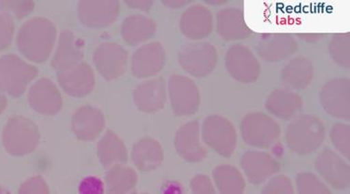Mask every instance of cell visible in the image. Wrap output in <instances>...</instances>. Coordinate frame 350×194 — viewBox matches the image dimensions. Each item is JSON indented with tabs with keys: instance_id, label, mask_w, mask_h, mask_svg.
I'll list each match as a JSON object with an SVG mask.
<instances>
[{
	"instance_id": "5b68a950",
	"label": "cell",
	"mask_w": 350,
	"mask_h": 194,
	"mask_svg": "<svg viewBox=\"0 0 350 194\" xmlns=\"http://www.w3.org/2000/svg\"><path fill=\"white\" fill-rule=\"evenodd\" d=\"M241 134L246 144L267 149L280 137V125L267 115L252 113L243 119Z\"/></svg>"
},
{
	"instance_id": "9c48e42d",
	"label": "cell",
	"mask_w": 350,
	"mask_h": 194,
	"mask_svg": "<svg viewBox=\"0 0 350 194\" xmlns=\"http://www.w3.org/2000/svg\"><path fill=\"white\" fill-rule=\"evenodd\" d=\"M170 97L174 112L178 116H189L198 111L199 93L198 88L190 80L180 76L171 77Z\"/></svg>"
},
{
	"instance_id": "5bb4252c",
	"label": "cell",
	"mask_w": 350,
	"mask_h": 194,
	"mask_svg": "<svg viewBox=\"0 0 350 194\" xmlns=\"http://www.w3.org/2000/svg\"><path fill=\"white\" fill-rule=\"evenodd\" d=\"M175 147L178 155L190 163H198L205 159L206 150L200 140V126L198 122H190L183 125L175 137Z\"/></svg>"
},
{
	"instance_id": "3957f363",
	"label": "cell",
	"mask_w": 350,
	"mask_h": 194,
	"mask_svg": "<svg viewBox=\"0 0 350 194\" xmlns=\"http://www.w3.org/2000/svg\"><path fill=\"white\" fill-rule=\"evenodd\" d=\"M325 129L321 120L312 115H303L288 125L286 139L291 150L297 154L316 152L323 144Z\"/></svg>"
},
{
	"instance_id": "7c38bea8",
	"label": "cell",
	"mask_w": 350,
	"mask_h": 194,
	"mask_svg": "<svg viewBox=\"0 0 350 194\" xmlns=\"http://www.w3.org/2000/svg\"><path fill=\"white\" fill-rule=\"evenodd\" d=\"M316 168L327 183L337 190L349 186V167L338 154L331 150H324L316 161Z\"/></svg>"
},
{
	"instance_id": "8d00e7d4",
	"label": "cell",
	"mask_w": 350,
	"mask_h": 194,
	"mask_svg": "<svg viewBox=\"0 0 350 194\" xmlns=\"http://www.w3.org/2000/svg\"><path fill=\"white\" fill-rule=\"evenodd\" d=\"M0 194H12L9 191L6 190V189L0 186Z\"/></svg>"
},
{
	"instance_id": "d590c367",
	"label": "cell",
	"mask_w": 350,
	"mask_h": 194,
	"mask_svg": "<svg viewBox=\"0 0 350 194\" xmlns=\"http://www.w3.org/2000/svg\"><path fill=\"white\" fill-rule=\"evenodd\" d=\"M7 97L5 96L4 93H2L1 91H0V115L3 113V111L7 108Z\"/></svg>"
},
{
	"instance_id": "d4e9b609",
	"label": "cell",
	"mask_w": 350,
	"mask_h": 194,
	"mask_svg": "<svg viewBox=\"0 0 350 194\" xmlns=\"http://www.w3.org/2000/svg\"><path fill=\"white\" fill-rule=\"evenodd\" d=\"M137 174L124 165H115L106 174L105 194H125L137 184Z\"/></svg>"
},
{
	"instance_id": "4fadbf2b",
	"label": "cell",
	"mask_w": 350,
	"mask_h": 194,
	"mask_svg": "<svg viewBox=\"0 0 350 194\" xmlns=\"http://www.w3.org/2000/svg\"><path fill=\"white\" fill-rule=\"evenodd\" d=\"M57 78L63 90L70 96L78 98L90 94L96 83L93 70L84 62L70 70L59 71Z\"/></svg>"
},
{
	"instance_id": "8fae6325",
	"label": "cell",
	"mask_w": 350,
	"mask_h": 194,
	"mask_svg": "<svg viewBox=\"0 0 350 194\" xmlns=\"http://www.w3.org/2000/svg\"><path fill=\"white\" fill-rule=\"evenodd\" d=\"M106 126V120L100 109L84 106L77 109L71 121V128L77 139L84 142L96 139Z\"/></svg>"
},
{
	"instance_id": "4dcf8cb0",
	"label": "cell",
	"mask_w": 350,
	"mask_h": 194,
	"mask_svg": "<svg viewBox=\"0 0 350 194\" xmlns=\"http://www.w3.org/2000/svg\"><path fill=\"white\" fill-rule=\"evenodd\" d=\"M106 185L96 177H87L79 185V194H105Z\"/></svg>"
},
{
	"instance_id": "7402d4cb",
	"label": "cell",
	"mask_w": 350,
	"mask_h": 194,
	"mask_svg": "<svg viewBox=\"0 0 350 194\" xmlns=\"http://www.w3.org/2000/svg\"><path fill=\"white\" fill-rule=\"evenodd\" d=\"M267 111L278 118L291 120L302 109V100L297 94L288 91H277L268 97Z\"/></svg>"
},
{
	"instance_id": "cb8c5ba5",
	"label": "cell",
	"mask_w": 350,
	"mask_h": 194,
	"mask_svg": "<svg viewBox=\"0 0 350 194\" xmlns=\"http://www.w3.org/2000/svg\"><path fill=\"white\" fill-rule=\"evenodd\" d=\"M213 180L219 194H243L246 183L241 173L231 165H221L213 171Z\"/></svg>"
},
{
	"instance_id": "d6986e66",
	"label": "cell",
	"mask_w": 350,
	"mask_h": 194,
	"mask_svg": "<svg viewBox=\"0 0 350 194\" xmlns=\"http://www.w3.org/2000/svg\"><path fill=\"white\" fill-rule=\"evenodd\" d=\"M132 160L135 167L142 172L155 170L163 161L162 146L152 137H143L133 147Z\"/></svg>"
},
{
	"instance_id": "30bf717a",
	"label": "cell",
	"mask_w": 350,
	"mask_h": 194,
	"mask_svg": "<svg viewBox=\"0 0 350 194\" xmlns=\"http://www.w3.org/2000/svg\"><path fill=\"white\" fill-rule=\"evenodd\" d=\"M120 8L118 1H81L78 5V16L86 27H106L116 21Z\"/></svg>"
},
{
	"instance_id": "ffe728a7",
	"label": "cell",
	"mask_w": 350,
	"mask_h": 194,
	"mask_svg": "<svg viewBox=\"0 0 350 194\" xmlns=\"http://www.w3.org/2000/svg\"><path fill=\"white\" fill-rule=\"evenodd\" d=\"M97 157L105 168L125 165L129 152L124 141L114 132L108 130L97 143Z\"/></svg>"
},
{
	"instance_id": "9a60e30c",
	"label": "cell",
	"mask_w": 350,
	"mask_h": 194,
	"mask_svg": "<svg viewBox=\"0 0 350 194\" xmlns=\"http://www.w3.org/2000/svg\"><path fill=\"white\" fill-rule=\"evenodd\" d=\"M83 42L75 37L70 30L61 32L57 48L52 61L57 72L70 70L83 62Z\"/></svg>"
},
{
	"instance_id": "e0dca14e",
	"label": "cell",
	"mask_w": 350,
	"mask_h": 194,
	"mask_svg": "<svg viewBox=\"0 0 350 194\" xmlns=\"http://www.w3.org/2000/svg\"><path fill=\"white\" fill-rule=\"evenodd\" d=\"M241 165L247 180L254 184L264 183L280 171V165L274 158L260 152L245 153Z\"/></svg>"
},
{
	"instance_id": "836d02e7",
	"label": "cell",
	"mask_w": 350,
	"mask_h": 194,
	"mask_svg": "<svg viewBox=\"0 0 350 194\" xmlns=\"http://www.w3.org/2000/svg\"><path fill=\"white\" fill-rule=\"evenodd\" d=\"M162 194H183V186L176 181H168L163 186Z\"/></svg>"
},
{
	"instance_id": "6da1fadb",
	"label": "cell",
	"mask_w": 350,
	"mask_h": 194,
	"mask_svg": "<svg viewBox=\"0 0 350 194\" xmlns=\"http://www.w3.org/2000/svg\"><path fill=\"white\" fill-rule=\"evenodd\" d=\"M56 28L50 20L36 17L23 25L17 35L18 50L27 59L43 63L55 44Z\"/></svg>"
},
{
	"instance_id": "8992f818",
	"label": "cell",
	"mask_w": 350,
	"mask_h": 194,
	"mask_svg": "<svg viewBox=\"0 0 350 194\" xmlns=\"http://www.w3.org/2000/svg\"><path fill=\"white\" fill-rule=\"evenodd\" d=\"M204 141L214 152L224 157H230L237 146V133L228 120L224 117L209 116L204 122Z\"/></svg>"
},
{
	"instance_id": "44dd1931",
	"label": "cell",
	"mask_w": 350,
	"mask_h": 194,
	"mask_svg": "<svg viewBox=\"0 0 350 194\" xmlns=\"http://www.w3.org/2000/svg\"><path fill=\"white\" fill-rule=\"evenodd\" d=\"M321 103L328 114L339 119H349V85L343 83L329 84L323 89Z\"/></svg>"
},
{
	"instance_id": "74e56055",
	"label": "cell",
	"mask_w": 350,
	"mask_h": 194,
	"mask_svg": "<svg viewBox=\"0 0 350 194\" xmlns=\"http://www.w3.org/2000/svg\"><path fill=\"white\" fill-rule=\"evenodd\" d=\"M134 194H135V193H134Z\"/></svg>"
},
{
	"instance_id": "e575fe53",
	"label": "cell",
	"mask_w": 350,
	"mask_h": 194,
	"mask_svg": "<svg viewBox=\"0 0 350 194\" xmlns=\"http://www.w3.org/2000/svg\"><path fill=\"white\" fill-rule=\"evenodd\" d=\"M126 4L129 7L135 8V9L142 10V11H149L152 6V2L149 1H126Z\"/></svg>"
},
{
	"instance_id": "277c9868",
	"label": "cell",
	"mask_w": 350,
	"mask_h": 194,
	"mask_svg": "<svg viewBox=\"0 0 350 194\" xmlns=\"http://www.w3.org/2000/svg\"><path fill=\"white\" fill-rule=\"evenodd\" d=\"M38 70L15 55L0 58V91L14 98L21 97L28 84L37 78Z\"/></svg>"
},
{
	"instance_id": "52a82bcc",
	"label": "cell",
	"mask_w": 350,
	"mask_h": 194,
	"mask_svg": "<svg viewBox=\"0 0 350 194\" xmlns=\"http://www.w3.org/2000/svg\"><path fill=\"white\" fill-rule=\"evenodd\" d=\"M93 59L96 70L105 80L112 81L124 73L127 52L116 43L105 42L96 48Z\"/></svg>"
},
{
	"instance_id": "f546056e",
	"label": "cell",
	"mask_w": 350,
	"mask_h": 194,
	"mask_svg": "<svg viewBox=\"0 0 350 194\" xmlns=\"http://www.w3.org/2000/svg\"><path fill=\"white\" fill-rule=\"evenodd\" d=\"M260 194H295L293 184L285 176L271 178Z\"/></svg>"
},
{
	"instance_id": "d6a6232c",
	"label": "cell",
	"mask_w": 350,
	"mask_h": 194,
	"mask_svg": "<svg viewBox=\"0 0 350 194\" xmlns=\"http://www.w3.org/2000/svg\"><path fill=\"white\" fill-rule=\"evenodd\" d=\"M193 194H219L211 180L206 176L198 175L191 181Z\"/></svg>"
},
{
	"instance_id": "4316f807",
	"label": "cell",
	"mask_w": 350,
	"mask_h": 194,
	"mask_svg": "<svg viewBox=\"0 0 350 194\" xmlns=\"http://www.w3.org/2000/svg\"><path fill=\"white\" fill-rule=\"evenodd\" d=\"M331 139L334 147L345 157H349V125L337 124L331 131Z\"/></svg>"
},
{
	"instance_id": "2e32d148",
	"label": "cell",
	"mask_w": 350,
	"mask_h": 194,
	"mask_svg": "<svg viewBox=\"0 0 350 194\" xmlns=\"http://www.w3.org/2000/svg\"><path fill=\"white\" fill-rule=\"evenodd\" d=\"M165 51L157 42L142 46L132 58V72L137 78H147L159 72L165 65Z\"/></svg>"
},
{
	"instance_id": "ac0fdd59",
	"label": "cell",
	"mask_w": 350,
	"mask_h": 194,
	"mask_svg": "<svg viewBox=\"0 0 350 194\" xmlns=\"http://www.w3.org/2000/svg\"><path fill=\"white\" fill-rule=\"evenodd\" d=\"M134 102L137 108L145 113L161 111L167 101V90L163 79L146 81L135 89Z\"/></svg>"
},
{
	"instance_id": "83f0119b",
	"label": "cell",
	"mask_w": 350,
	"mask_h": 194,
	"mask_svg": "<svg viewBox=\"0 0 350 194\" xmlns=\"http://www.w3.org/2000/svg\"><path fill=\"white\" fill-rule=\"evenodd\" d=\"M14 34V23L11 14L0 12V51L9 47Z\"/></svg>"
},
{
	"instance_id": "603a6c76",
	"label": "cell",
	"mask_w": 350,
	"mask_h": 194,
	"mask_svg": "<svg viewBox=\"0 0 350 194\" xmlns=\"http://www.w3.org/2000/svg\"><path fill=\"white\" fill-rule=\"evenodd\" d=\"M155 28V23L149 18L132 15L122 23V35L129 45L135 46L152 38Z\"/></svg>"
},
{
	"instance_id": "ba28073f",
	"label": "cell",
	"mask_w": 350,
	"mask_h": 194,
	"mask_svg": "<svg viewBox=\"0 0 350 194\" xmlns=\"http://www.w3.org/2000/svg\"><path fill=\"white\" fill-rule=\"evenodd\" d=\"M27 99L32 109L46 116H53L62 109L63 99L60 92L49 79H40L33 84L28 92Z\"/></svg>"
},
{
	"instance_id": "7a4b0ae2",
	"label": "cell",
	"mask_w": 350,
	"mask_h": 194,
	"mask_svg": "<svg viewBox=\"0 0 350 194\" xmlns=\"http://www.w3.org/2000/svg\"><path fill=\"white\" fill-rule=\"evenodd\" d=\"M40 140L38 125L23 116L9 119L5 125L2 142L5 150L15 157H23L34 152Z\"/></svg>"
},
{
	"instance_id": "1f68e13d",
	"label": "cell",
	"mask_w": 350,
	"mask_h": 194,
	"mask_svg": "<svg viewBox=\"0 0 350 194\" xmlns=\"http://www.w3.org/2000/svg\"><path fill=\"white\" fill-rule=\"evenodd\" d=\"M19 194H49L47 184L40 176L25 181L20 188Z\"/></svg>"
},
{
	"instance_id": "f1b7e54d",
	"label": "cell",
	"mask_w": 350,
	"mask_h": 194,
	"mask_svg": "<svg viewBox=\"0 0 350 194\" xmlns=\"http://www.w3.org/2000/svg\"><path fill=\"white\" fill-rule=\"evenodd\" d=\"M34 8L33 1H0V11L8 14L12 12L18 19L27 17L31 14Z\"/></svg>"
},
{
	"instance_id": "484cf974",
	"label": "cell",
	"mask_w": 350,
	"mask_h": 194,
	"mask_svg": "<svg viewBox=\"0 0 350 194\" xmlns=\"http://www.w3.org/2000/svg\"><path fill=\"white\" fill-rule=\"evenodd\" d=\"M299 194H333L325 184L311 173H302L296 178Z\"/></svg>"
}]
</instances>
